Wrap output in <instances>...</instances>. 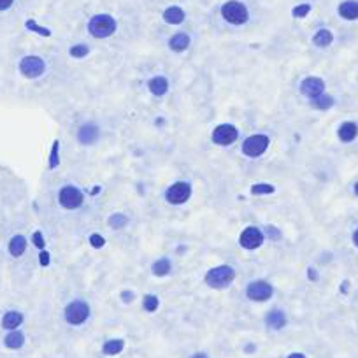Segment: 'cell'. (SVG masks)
<instances>
[{
  "mask_svg": "<svg viewBox=\"0 0 358 358\" xmlns=\"http://www.w3.org/2000/svg\"><path fill=\"white\" fill-rule=\"evenodd\" d=\"M265 321H267V325H269L272 330H279V329H283V327L286 325V316H285V312H283V311L274 309V311H270L269 314H267Z\"/></svg>",
  "mask_w": 358,
  "mask_h": 358,
  "instance_id": "2e32d148",
  "label": "cell"
},
{
  "mask_svg": "<svg viewBox=\"0 0 358 358\" xmlns=\"http://www.w3.org/2000/svg\"><path fill=\"white\" fill-rule=\"evenodd\" d=\"M300 93L302 95H306V97H309L312 100V98L320 97L321 93H325V83L323 79H320V77H306V79L300 83Z\"/></svg>",
  "mask_w": 358,
  "mask_h": 358,
  "instance_id": "7c38bea8",
  "label": "cell"
},
{
  "mask_svg": "<svg viewBox=\"0 0 358 358\" xmlns=\"http://www.w3.org/2000/svg\"><path fill=\"white\" fill-rule=\"evenodd\" d=\"M14 0H0V11H5V9H9L11 5H13Z\"/></svg>",
  "mask_w": 358,
  "mask_h": 358,
  "instance_id": "8d00e7d4",
  "label": "cell"
},
{
  "mask_svg": "<svg viewBox=\"0 0 358 358\" xmlns=\"http://www.w3.org/2000/svg\"><path fill=\"white\" fill-rule=\"evenodd\" d=\"M339 14L344 20H357L358 18V2L355 0H346L339 5Z\"/></svg>",
  "mask_w": 358,
  "mask_h": 358,
  "instance_id": "ac0fdd59",
  "label": "cell"
},
{
  "mask_svg": "<svg viewBox=\"0 0 358 358\" xmlns=\"http://www.w3.org/2000/svg\"><path fill=\"white\" fill-rule=\"evenodd\" d=\"M88 32L93 37H98V39L109 37V35H113L116 32V21L109 14H97V16H93L90 20Z\"/></svg>",
  "mask_w": 358,
  "mask_h": 358,
  "instance_id": "6da1fadb",
  "label": "cell"
},
{
  "mask_svg": "<svg viewBox=\"0 0 358 358\" xmlns=\"http://www.w3.org/2000/svg\"><path fill=\"white\" fill-rule=\"evenodd\" d=\"M249 300H255V302H263V300H269L272 297V286L265 281H255L251 283L246 290Z\"/></svg>",
  "mask_w": 358,
  "mask_h": 358,
  "instance_id": "30bf717a",
  "label": "cell"
},
{
  "mask_svg": "<svg viewBox=\"0 0 358 358\" xmlns=\"http://www.w3.org/2000/svg\"><path fill=\"white\" fill-rule=\"evenodd\" d=\"M147 86H149V92H151L153 95L162 97V95H165V92L168 90V81L162 76H156V77H153V79H149Z\"/></svg>",
  "mask_w": 358,
  "mask_h": 358,
  "instance_id": "e0dca14e",
  "label": "cell"
},
{
  "mask_svg": "<svg viewBox=\"0 0 358 358\" xmlns=\"http://www.w3.org/2000/svg\"><path fill=\"white\" fill-rule=\"evenodd\" d=\"M90 244H92L93 248H102V246L105 244V239L100 236V234H93V236L90 237Z\"/></svg>",
  "mask_w": 358,
  "mask_h": 358,
  "instance_id": "836d02e7",
  "label": "cell"
},
{
  "mask_svg": "<svg viewBox=\"0 0 358 358\" xmlns=\"http://www.w3.org/2000/svg\"><path fill=\"white\" fill-rule=\"evenodd\" d=\"M309 11H311V5H309V4H300V5H297V7L293 9V16L295 18H306L309 14Z\"/></svg>",
  "mask_w": 358,
  "mask_h": 358,
  "instance_id": "d6a6232c",
  "label": "cell"
},
{
  "mask_svg": "<svg viewBox=\"0 0 358 358\" xmlns=\"http://www.w3.org/2000/svg\"><path fill=\"white\" fill-rule=\"evenodd\" d=\"M143 306H144V309H146L147 312L156 311V308H158V299H156L155 295H146V297H144Z\"/></svg>",
  "mask_w": 358,
  "mask_h": 358,
  "instance_id": "83f0119b",
  "label": "cell"
},
{
  "mask_svg": "<svg viewBox=\"0 0 358 358\" xmlns=\"http://www.w3.org/2000/svg\"><path fill=\"white\" fill-rule=\"evenodd\" d=\"M123 299H125L126 302H130V300H132V293H130V291H126V293L123 295Z\"/></svg>",
  "mask_w": 358,
  "mask_h": 358,
  "instance_id": "74e56055",
  "label": "cell"
},
{
  "mask_svg": "<svg viewBox=\"0 0 358 358\" xmlns=\"http://www.w3.org/2000/svg\"><path fill=\"white\" fill-rule=\"evenodd\" d=\"M23 323V314L18 311H9L4 314V318H2V327H4L5 330H14L18 329L20 325Z\"/></svg>",
  "mask_w": 358,
  "mask_h": 358,
  "instance_id": "9a60e30c",
  "label": "cell"
},
{
  "mask_svg": "<svg viewBox=\"0 0 358 358\" xmlns=\"http://www.w3.org/2000/svg\"><path fill=\"white\" fill-rule=\"evenodd\" d=\"M251 193L253 195H270V193H274V186L272 185H265V183L253 185Z\"/></svg>",
  "mask_w": 358,
  "mask_h": 358,
  "instance_id": "4316f807",
  "label": "cell"
},
{
  "mask_svg": "<svg viewBox=\"0 0 358 358\" xmlns=\"http://www.w3.org/2000/svg\"><path fill=\"white\" fill-rule=\"evenodd\" d=\"M58 146H60V143H58V141H55V143H53V149H51V156H49V167H51V168L58 167V164H60V158H58Z\"/></svg>",
  "mask_w": 358,
  "mask_h": 358,
  "instance_id": "1f68e13d",
  "label": "cell"
},
{
  "mask_svg": "<svg viewBox=\"0 0 358 358\" xmlns=\"http://www.w3.org/2000/svg\"><path fill=\"white\" fill-rule=\"evenodd\" d=\"M311 105L314 107V109H320V111H327L330 109L334 105V98L330 97V95H327V93H321L320 97H316L311 100Z\"/></svg>",
  "mask_w": 358,
  "mask_h": 358,
  "instance_id": "cb8c5ba5",
  "label": "cell"
},
{
  "mask_svg": "<svg viewBox=\"0 0 358 358\" xmlns=\"http://www.w3.org/2000/svg\"><path fill=\"white\" fill-rule=\"evenodd\" d=\"M32 240H34L35 248H39V249H44V246H46V242H44V237H42L41 232H35L34 236H32Z\"/></svg>",
  "mask_w": 358,
  "mask_h": 358,
  "instance_id": "e575fe53",
  "label": "cell"
},
{
  "mask_svg": "<svg viewBox=\"0 0 358 358\" xmlns=\"http://www.w3.org/2000/svg\"><path fill=\"white\" fill-rule=\"evenodd\" d=\"M288 358H306V357H304L302 353H291V355H290V357H288Z\"/></svg>",
  "mask_w": 358,
  "mask_h": 358,
  "instance_id": "f35d334b",
  "label": "cell"
},
{
  "mask_svg": "<svg viewBox=\"0 0 358 358\" xmlns=\"http://www.w3.org/2000/svg\"><path fill=\"white\" fill-rule=\"evenodd\" d=\"M353 242H355V246H357V248H358V230L353 234Z\"/></svg>",
  "mask_w": 358,
  "mask_h": 358,
  "instance_id": "ab89813d",
  "label": "cell"
},
{
  "mask_svg": "<svg viewBox=\"0 0 358 358\" xmlns=\"http://www.w3.org/2000/svg\"><path fill=\"white\" fill-rule=\"evenodd\" d=\"M168 270H170V262L167 260V258H162V260H158L153 265V272L156 274V276H165V274H168Z\"/></svg>",
  "mask_w": 358,
  "mask_h": 358,
  "instance_id": "484cf974",
  "label": "cell"
},
{
  "mask_svg": "<svg viewBox=\"0 0 358 358\" xmlns=\"http://www.w3.org/2000/svg\"><path fill=\"white\" fill-rule=\"evenodd\" d=\"M109 225L113 228H121L126 225V218L123 215H119V213H116V215H113L109 218Z\"/></svg>",
  "mask_w": 358,
  "mask_h": 358,
  "instance_id": "4dcf8cb0",
  "label": "cell"
},
{
  "mask_svg": "<svg viewBox=\"0 0 358 358\" xmlns=\"http://www.w3.org/2000/svg\"><path fill=\"white\" fill-rule=\"evenodd\" d=\"M221 14L223 18L232 23V25H242L248 21V9H246L244 4H240L237 0H230L227 4L221 7Z\"/></svg>",
  "mask_w": 358,
  "mask_h": 358,
  "instance_id": "3957f363",
  "label": "cell"
},
{
  "mask_svg": "<svg viewBox=\"0 0 358 358\" xmlns=\"http://www.w3.org/2000/svg\"><path fill=\"white\" fill-rule=\"evenodd\" d=\"M355 193L358 195V183H357V185H355Z\"/></svg>",
  "mask_w": 358,
  "mask_h": 358,
  "instance_id": "b9f144b4",
  "label": "cell"
},
{
  "mask_svg": "<svg viewBox=\"0 0 358 358\" xmlns=\"http://www.w3.org/2000/svg\"><path fill=\"white\" fill-rule=\"evenodd\" d=\"M168 46H170L172 51L181 53V51H185L186 48L190 46V37L186 34H176V35H172L170 41H168Z\"/></svg>",
  "mask_w": 358,
  "mask_h": 358,
  "instance_id": "7402d4cb",
  "label": "cell"
},
{
  "mask_svg": "<svg viewBox=\"0 0 358 358\" xmlns=\"http://www.w3.org/2000/svg\"><path fill=\"white\" fill-rule=\"evenodd\" d=\"M90 316V308L88 304L83 300H74L65 308V320L71 325H81L86 321V318Z\"/></svg>",
  "mask_w": 358,
  "mask_h": 358,
  "instance_id": "5b68a950",
  "label": "cell"
},
{
  "mask_svg": "<svg viewBox=\"0 0 358 358\" xmlns=\"http://www.w3.org/2000/svg\"><path fill=\"white\" fill-rule=\"evenodd\" d=\"M123 348H125V342H123L121 339H113V341L105 342L102 351H104V355L113 357V355H118L119 351H123Z\"/></svg>",
  "mask_w": 358,
  "mask_h": 358,
  "instance_id": "d4e9b609",
  "label": "cell"
},
{
  "mask_svg": "<svg viewBox=\"0 0 358 358\" xmlns=\"http://www.w3.org/2000/svg\"><path fill=\"white\" fill-rule=\"evenodd\" d=\"M88 53H90L88 46H84V44H77V46L71 48V55L74 56V58H84Z\"/></svg>",
  "mask_w": 358,
  "mask_h": 358,
  "instance_id": "f1b7e54d",
  "label": "cell"
},
{
  "mask_svg": "<svg viewBox=\"0 0 358 358\" xmlns=\"http://www.w3.org/2000/svg\"><path fill=\"white\" fill-rule=\"evenodd\" d=\"M236 278V270L232 269L230 265H219L211 269L206 274V283L207 286L216 288V290H221V288H227L232 281Z\"/></svg>",
  "mask_w": 358,
  "mask_h": 358,
  "instance_id": "7a4b0ae2",
  "label": "cell"
},
{
  "mask_svg": "<svg viewBox=\"0 0 358 358\" xmlns=\"http://www.w3.org/2000/svg\"><path fill=\"white\" fill-rule=\"evenodd\" d=\"M193 358H209V357L204 355V353H197V355H193Z\"/></svg>",
  "mask_w": 358,
  "mask_h": 358,
  "instance_id": "60d3db41",
  "label": "cell"
},
{
  "mask_svg": "<svg viewBox=\"0 0 358 358\" xmlns=\"http://www.w3.org/2000/svg\"><path fill=\"white\" fill-rule=\"evenodd\" d=\"M26 28L32 30V32H37V34L44 35V37H49V35H51L49 30H48V28H42V26H39L34 20H28V21H26Z\"/></svg>",
  "mask_w": 358,
  "mask_h": 358,
  "instance_id": "f546056e",
  "label": "cell"
},
{
  "mask_svg": "<svg viewBox=\"0 0 358 358\" xmlns=\"http://www.w3.org/2000/svg\"><path fill=\"white\" fill-rule=\"evenodd\" d=\"M26 249V239L23 236H14L9 242V253L13 257H21Z\"/></svg>",
  "mask_w": 358,
  "mask_h": 358,
  "instance_id": "ffe728a7",
  "label": "cell"
},
{
  "mask_svg": "<svg viewBox=\"0 0 358 358\" xmlns=\"http://www.w3.org/2000/svg\"><path fill=\"white\" fill-rule=\"evenodd\" d=\"M39 260H41V265L42 267H48V265H49V253L42 249L41 255H39Z\"/></svg>",
  "mask_w": 358,
  "mask_h": 358,
  "instance_id": "d590c367",
  "label": "cell"
},
{
  "mask_svg": "<svg viewBox=\"0 0 358 358\" xmlns=\"http://www.w3.org/2000/svg\"><path fill=\"white\" fill-rule=\"evenodd\" d=\"M337 135H339V139H341L342 143H351V141L358 135L357 123H353V121L342 123L341 128H339V132H337Z\"/></svg>",
  "mask_w": 358,
  "mask_h": 358,
  "instance_id": "5bb4252c",
  "label": "cell"
},
{
  "mask_svg": "<svg viewBox=\"0 0 358 358\" xmlns=\"http://www.w3.org/2000/svg\"><path fill=\"white\" fill-rule=\"evenodd\" d=\"M98 137V128L93 123H84L77 132V139L81 144H93Z\"/></svg>",
  "mask_w": 358,
  "mask_h": 358,
  "instance_id": "4fadbf2b",
  "label": "cell"
},
{
  "mask_svg": "<svg viewBox=\"0 0 358 358\" xmlns=\"http://www.w3.org/2000/svg\"><path fill=\"white\" fill-rule=\"evenodd\" d=\"M164 20L167 21V23H170V25H179V23H183V20H185V11H183L181 7L172 5V7L165 9Z\"/></svg>",
  "mask_w": 358,
  "mask_h": 358,
  "instance_id": "d6986e66",
  "label": "cell"
},
{
  "mask_svg": "<svg viewBox=\"0 0 358 358\" xmlns=\"http://www.w3.org/2000/svg\"><path fill=\"white\" fill-rule=\"evenodd\" d=\"M46 71V63L39 56H25L20 62V72L28 79H35V77L42 76Z\"/></svg>",
  "mask_w": 358,
  "mask_h": 358,
  "instance_id": "8992f818",
  "label": "cell"
},
{
  "mask_svg": "<svg viewBox=\"0 0 358 358\" xmlns=\"http://www.w3.org/2000/svg\"><path fill=\"white\" fill-rule=\"evenodd\" d=\"M332 41H334L332 32H330V30H327V28L318 30V32L314 34V37H312V42H314L316 46H320V48L330 46V44H332Z\"/></svg>",
  "mask_w": 358,
  "mask_h": 358,
  "instance_id": "603a6c76",
  "label": "cell"
},
{
  "mask_svg": "<svg viewBox=\"0 0 358 358\" xmlns=\"http://www.w3.org/2000/svg\"><path fill=\"white\" fill-rule=\"evenodd\" d=\"M267 147H269V137L262 134H255L242 143V153L246 156L257 158V156L263 155L267 151Z\"/></svg>",
  "mask_w": 358,
  "mask_h": 358,
  "instance_id": "277c9868",
  "label": "cell"
},
{
  "mask_svg": "<svg viewBox=\"0 0 358 358\" xmlns=\"http://www.w3.org/2000/svg\"><path fill=\"white\" fill-rule=\"evenodd\" d=\"M4 342L9 350H20L21 346H23V342H25V335L21 332H18V330H11V334L5 335Z\"/></svg>",
  "mask_w": 358,
  "mask_h": 358,
  "instance_id": "44dd1931",
  "label": "cell"
},
{
  "mask_svg": "<svg viewBox=\"0 0 358 358\" xmlns=\"http://www.w3.org/2000/svg\"><path fill=\"white\" fill-rule=\"evenodd\" d=\"M58 202L65 209H77L83 204V193L76 186H63L58 193Z\"/></svg>",
  "mask_w": 358,
  "mask_h": 358,
  "instance_id": "52a82bcc",
  "label": "cell"
},
{
  "mask_svg": "<svg viewBox=\"0 0 358 358\" xmlns=\"http://www.w3.org/2000/svg\"><path fill=\"white\" fill-rule=\"evenodd\" d=\"M263 242V234L257 227H248L239 237V244L244 249H257Z\"/></svg>",
  "mask_w": 358,
  "mask_h": 358,
  "instance_id": "8fae6325",
  "label": "cell"
},
{
  "mask_svg": "<svg viewBox=\"0 0 358 358\" xmlns=\"http://www.w3.org/2000/svg\"><path fill=\"white\" fill-rule=\"evenodd\" d=\"M165 197L170 204L174 206H179V204H185L190 197H191V186L188 183H174L170 188L165 191Z\"/></svg>",
  "mask_w": 358,
  "mask_h": 358,
  "instance_id": "ba28073f",
  "label": "cell"
},
{
  "mask_svg": "<svg viewBox=\"0 0 358 358\" xmlns=\"http://www.w3.org/2000/svg\"><path fill=\"white\" fill-rule=\"evenodd\" d=\"M237 128L234 125H219L213 130V143L218 146H230L237 141Z\"/></svg>",
  "mask_w": 358,
  "mask_h": 358,
  "instance_id": "9c48e42d",
  "label": "cell"
}]
</instances>
